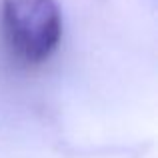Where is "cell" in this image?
<instances>
[{
  "mask_svg": "<svg viewBox=\"0 0 158 158\" xmlns=\"http://www.w3.org/2000/svg\"><path fill=\"white\" fill-rule=\"evenodd\" d=\"M0 30L6 48L24 64H42L62 38V12L56 0H2Z\"/></svg>",
  "mask_w": 158,
  "mask_h": 158,
  "instance_id": "obj_1",
  "label": "cell"
}]
</instances>
